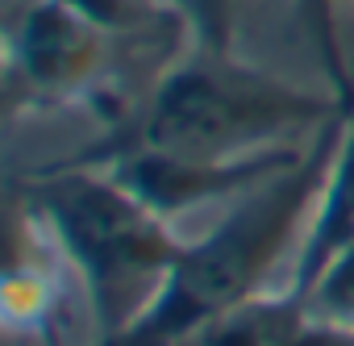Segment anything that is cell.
I'll use <instances>...</instances> for the list:
<instances>
[{
  "label": "cell",
  "instance_id": "cell-5",
  "mask_svg": "<svg viewBox=\"0 0 354 346\" xmlns=\"http://www.w3.org/2000/svg\"><path fill=\"white\" fill-rule=\"evenodd\" d=\"M308 325L313 317L300 304V296L292 288H271L196 325L175 346H296L308 334Z\"/></svg>",
  "mask_w": 354,
  "mask_h": 346
},
{
  "label": "cell",
  "instance_id": "cell-7",
  "mask_svg": "<svg viewBox=\"0 0 354 346\" xmlns=\"http://www.w3.org/2000/svg\"><path fill=\"white\" fill-rule=\"evenodd\" d=\"M313 321L321 325H354V242L333 251L300 288H292Z\"/></svg>",
  "mask_w": 354,
  "mask_h": 346
},
{
  "label": "cell",
  "instance_id": "cell-6",
  "mask_svg": "<svg viewBox=\"0 0 354 346\" xmlns=\"http://www.w3.org/2000/svg\"><path fill=\"white\" fill-rule=\"evenodd\" d=\"M171 13L180 17V26L188 30V42L192 46H205V51H225V55H246V42H250V30L259 26L263 13L271 9H283L292 13L300 26V0H167ZM308 30V26H304ZM313 42V38H308ZM317 55V51H313Z\"/></svg>",
  "mask_w": 354,
  "mask_h": 346
},
{
  "label": "cell",
  "instance_id": "cell-4",
  "mask_svg": "<svg viewBox=\"0 0 354 346\" xmlns=\"http://www.w3.org/2000/svg\"><path fill=\"white\" fill-rule=\"evenodd\" d=\"M142 46H150V38H121L67 0H26L9 17V113H17L21 104L50 109L67 100L100 109V100L117 96L121 55Z\"/></svg>",
  "mask_w": 354,
  "mask_h": 346
},
{
  "label": "cell",
  "instance_id": "cell-9",
  "mask_svg": "<svg viewBox=\"0 0 354 346\" xmlns=\"http://www.w3.org/2000/svg\"><path fill=\"white\" fill-rule=\"evenodd\" d=\"M296 346H354V325H321L313 321Z\"/></svg>",
  "mask_w": 354,
  "mask_h": 346
},
{
  "label": "cell",
  "instance_id": "cell-1",
  "mask_svg": "<svg viewBox=\"0 0 354 346\" xmlns=\"http://www.w3.org/2000/svg\"><path fill=\"white\" fill-rule=\"evenodd\" d=\"M354 104L333 88L317 92L259 59L188 46L162 67L125 125L80 158L162 154V158H254L308 146Z\"/></svg>",
  "mask_w": 354,
  "mask_h": 346
},
{
  "label": "cell",
  "instance_id": "cell-3",
  "mask_svg": "<svg viewBox=\"0 0 354 346\" xmlns=\"http://www.w3.org/2000/svg\"><path fill=\"white\" fill-rule=\"evenodd\" d=\"M75 271L100 338L129 329L162 292L188 238L104 163H55L21 192ZM96 338V342H100Z\"/></svg>",
  "mask_w": 354,
  "mask_h": 346
},
{
  "label": "cell",
  "instance_id": "cell-10",
  "mask_svg": "<svg viewBox=\"0 0 354 346\" xmlns=\"http://www.w3.org/2000/svg\"><path fill=\"white\" fill-rule=\"evenodd\" d=\"M346 13H354V0H346Z\"/></svg>",
  "mask_w": 354,
  "mask_h": 346
},
{
  "label": "cell",
  "instance_id": "cell-8",
  "mask_svg": "<svg viewBox=\"0 0 354 346\" xmlns=\"http://www.w3.org/2000/svg\"><path fill=\"white\" fill-rule=\"evenodd\" d=\"M300 17L308 26L317 63H321L329 88L354 104L350 59H346V0H300Z\"/></svg>",
  "mask_w": 354,
  "mask_h": 346
},
{
  "label": "cell",
  "instance_id": "cell-2",
  "mask_svg": "<svg viewBox=\"0 0 354 346\" xmlns=\"http://www.w3.org/2000/svg\"><path fill=\"white\" fill-rule=\"evenodd\" d=\"M346 117L321 129L296 163H288L271 180L225 205L217 226H209L201 238H188L158 300L129 329L100 338L92 346H175L184 334L213 321L217 313L279 288L283 267L292 280L329 184V167L337 158Z\"/></svg>",
  "mask_w": 354,
  "mask_h": 346
}]
</instances>
